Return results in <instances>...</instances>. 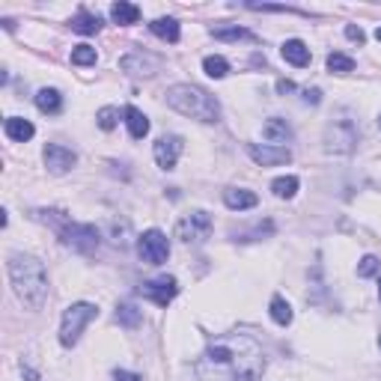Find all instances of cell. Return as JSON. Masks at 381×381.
I'll list each match as a JSON object with an SVG mask.
<instances>
[{
    "label": "cell",
    "instance_id": "obj_1",
    "mask_svg": "<svg viewBox=\"0 0 381 381\" xmlns=\"http://www.w3.org/2000/svg\"><path fill=\"white\" fill-rule=\"evenodd\" d=\"M194 370L200 381H259L265 351L250 334H221L209 340Z\"/></svg>",
    "mask_w": 381,
    "mask_h": 381
},
{
    "label": "cell",
    "instance_id": "obj_2",
    "mask_svg": "<svg viewBox=\"0 0 381 381\" xmlns=\"http://www.w3.org/2000/svg\"><path fill=\"white\" fill-rule=\"evenodd\" d=\"M9 280H12V289H15L18 301L27 310H39L45 304V298H48V274H45V265L36 257H27V253H12L9 257Z\"/></svg>",
    "mask_w": 381,
    "mask_h": 381
},
{
    "label": "cell",
    "instance_id": "obj_3",
    "mask_svg": "<svg viewBox=\"0 0 381 381\" xmlns=\"http://www.w3.org/2000/svg\"><path fill=\"white\" fill-rule=\"evenodd\" d=\"M167 105L179 110L182 117H190L197 122H218L221 120V105L218 98L200 90L194 84H176L167 90Z\"/></svg>",
    "mask_w": 381,
    "mask_h": 381
},
{
    "label": "cell",
    "instance_id": "obj_4",
    "mask_svg": "<svg viewBox=\"0 0 381 381\" xmlns=\"http://www.w3.org/2000/svg\"><path fill=\"white\" fill-rule=\"evenodd\" d=\"M361 141V125L354 120L351 110H337L331 122L325 125V152H331V155H349L354 152Z\"/></svg>",
    "mask_w": 381,
    "mask_h": 381
},
{
    "label": "cell",
    "instance_id": "obj_5",
    "mask_svg": "<svg viewBox=\"0 0 381 381\" xmlns=\"http://www.w3.org/2000/svg\"><path fill=\"white\" fill-rule=\"evenodd\" d=\"M96 316H98V307H96V304H90V301H78V304H72V307H66L63 322H60V342H63V346L72 349L75 342L81 340L84 328L90 325Z\"/></svg>",
    "mask_w": 381,
    "mask_h": 381
},
{
    "label": "cell",
    "instance_id": "obj_6",
    "mask_svg": "<svg viewBox=\"0 0 381 381\" xmlns=\"http://www.w3.org/2000/svg\"><path fill=\"white\" fill-rule=\"evenodd\" d=\"M60 238L66 247L84 253V257H90V253H96V247H98V230L90 224H63Z\"/></svg>",
    "mask_w": 381,
    "mask_h": 381
},
{
    "label": "cell",
    "instance_id": "obj_7",
    "mask_svg": "<svg viewBox=\"0 0 381 381\" xmlns=\"http://www.w3.org/2000/svg\"><path fill=\"white\" fill-rule=\"evenodd\" d=\"M212 235V218H209V212H190L185 214V218L176 224V238L185 241V245H197V241H206Z\"/></svg>",
    "mask_w": 381,
    "mask_h": 381
},
{
    "label": "cell",
    "instance_id": "obj_8",
    "mask_svg": "<svg viewBox=\"0 0 381 381\" xmlns=\"http://www.w3.org/2000/svg\"><path fill=\"white\" fill-rule=\"evenodd\" d=\"M137 253H141V259L149 262V265H161L167 262L170 257V241L161 230H146L141 238H137Z\"/></svg>",
    "mask_w": 381,
    "mask_h": 381
},
{
    "label": "cell",
    "instance_id": "obj_9",
    "mask_svg": "<svg viewBox=\"0 0 381 381\" xmlns=\"http://www.w3.org/2000/svg\"><path fill=\"white\" fill-rule=\"evenodd\" d=\"M141 295L149 298L152 304H158V307H167V304L179 295V283H176V277H155V280H146L141 286Z\"/></svg>",
    "mask_w": 381,
    "mask_h": 381
},
{
    "label": "cell",
    "instance_id": "obj_10",
    "mask_svg": "<svg viewBox=\"0 0 381 381\" xmlns=\"http://www.w3.org/2000/svg\"><path fill=\"white\" fill-rule=\"evenodd\" d=\"M158 66H161L158 57L141 54V51H134V54H129V57L120 60V69H122L125 75H131V78H149V75L158 72Z\"/></svg>",
    "mask_w": 381,
    "mask_h": 381
},
{
    "label": "cell",
    "instance_id": "obj_11",
    "mask_svg": "<svg viewBox=\"0 0 381 381\" xmlns=\"http://www.w3.org/2000/svg\"><path fill=\"white\" fill-rule=\"evenodd\" d=\"M42 158H45V167H48L51 173H57V176L69 173L75 164H78V155H75L72 149L60 146V143H48L45 152H42Z\"/></svg>",
    "mask_w": 381,
    "mask_h": 381
},
{
    "label": "cell",
    "instance_id": "obj_12",
    "mask_svg": "<svg viewBox=\"0 0 381 381\" xmlns=\"http://www.w3.org/2000/svg\"><path fill=\"white\" fill-rule=\"evenodd\" d=\"M247 155L259 164V167H277V164L292 161V152L286 146H259V143H247Z\"/></svg>",
    "mask_w": 381,
    "mask_h": 381
},
{
    "label": "cell",
    "instance_id": "obj_13",
    "mask_svg": "<svg viewBox=\"0 0 381 381\" xmlns=\"http://www.w3.org/2000/svg\"><path fill=\"white\" fill-rule=\"evenodd\" d=\"M152 152H155V161H158L161 170H173L176 161H179V155H182V137H176V134L158 137V143Z\"/></svg>",
    "mask_w": 381,
    "mask_h": 381
},
{
    "label": "cell",
    "instance_id": "obj_14",
    "mask_svg": "<svg viewBox=\"0 0 381 381\" xmlns=\"http://www.w3.org/2000/svg\"><path fill=\"white\" fill-rule=\"evenodd\" d=\"M224 202H226V209H233V212H245V209L257 206L259 197L253 194V190H247V188H226L224 190Z\"/></svg>",
    "mask_w": 381,
    "mask_h": 381
},
{
    "label": "cell",
    "instance_id": "obj_15",
    "mask_svg": "<svg viewBox=\"0 0 381 381\" xmlns=\"http://www.w3.org/2000/svg\"><path fill=\"white\" fill-rule=\"evenodd\" d=\"M4 131H6L9 141H15V143H27L30 137L36 134L33 122H30V120H21V117H9V120L4 122Z\"/></svg>",
    "mask_w": 381,
    "mask_h": 381
},
{
    "label": "cell",
    "instance_id": "obj_16",
    "mask_svg": "<svg viewBox=\"0 0 381 381\" xmlns=\"http://www.w3.org/2000/svg\"><path fill=\"white\" fill-rule=\"evenodd\" d=\"M280 54H283L286 63H292V66H298V69L310 66V48L304 45L301 39H289V42H283Z\"/></svg>",
    "mask_w": 381,
    "mask_h": 381
},
{
    "label": "cell",
    "instance_id": "obj_17",
    "mask_svg": "<svg viewBox=\"0 0 381 381\" xmlns=\"http://www.w3.org/2000/svg\"><path fill=\"white\" fill-rule=\"evenodd\" d=\"M212 36L221 42H257L247 27H238V24H224V27H212Z\"/></svg>",
    "mask_w": 381,
    "mask_h": 381
},
{
    "label": "cell",
    "instance_id": "obj_18",
    "mask_svg": "<svg viewBox=\"0 0 381 381\" xmlns=\"http://www.w3.org/2000/svg\"><path fill=\"white\" fill-rule=\"evenodd\" d=\"M125 125H129V134L134 137V141H143V137L149 134V120H146V113H141L134 105L125 108Z\"/></svg>",
    "mask_w": 381,
    "mask_h": 381
},
{
    "label": "cell",
    "instance_id": "obj_19",
    "mask_svg": "<svg viewBox=\"0 0 381 381\" xmlns=\"http://www.w3.org/2000/svg\"><path fill=\"white\" fill-rule=\"evenodd\" d=\"M262 134L269 137L271 143H286V141H292V125L286 120H280V117H274V120H269L262 125Z\"/></svg>",
    "mask_w": 381,
    "mask_h": 381
},
{
    "label": "cell",
    "instance_id": "obj_20",
    "mask_svg": "<svg viewBox=\"0 0 381 381\" xmlns=\"http://www.w3.org/2000/svg\"><path fill=\"white\" fill-rule=\"evenodd\" d=\"M72 30H75V33H81V36H93V33L101 30V18L96 15V12L81 9L78 15L72 18Z\"/></svg>",
    "mask_w": 381,
    "mask_h": 381
},
{
    "label": "cell",
    "instance_id": "obj_21",
    "mask_svg": "<svg viewBox=\"0 0 381 381\" xmlns=\"http://www.w3.org/2000/svg\"><path fill=\"white\" fill-rule=\"evenodd\" d=\"M110 18L117 21V24H122V27H129V24H137V21H141V6L120 0V4H113V6H110Z\"/></svg>",
    "mask_w": 381,
    "mask_h": 381
},
{
    "label": "cell",
    "instance_id": "obj_22",
    "mask_svg": "<svg viewBox=\"0 0 381 381\" xmlns=\"http://www.w3.org/2000/svg\"><path fill=\"white\" fill-rule=\"evenodd\" d=\"M149 30L164 42H179V21L176 18H155L149 24Z\"/></svg>",
    "mask_w": 381,
    "mask_h": 381
},
{
    "label": "cell",
    "instance_id": "obj_23",
    "mask_svg": "<svg viewBox=\"0 0 381 381\" xmlns=\"http://www.w3.org/2000/svg\"><path fill=\"white\" fill-rule=\"evenodd\" d=\"M36 108L42 113H60L63 108V96L54 90V86H45V90L36 93Z\"/></svg>",
    "mask_w": 381,
    "mask_h": 381
},
{
    "label": "cell",
    "instance_id": "obj_24",
    "mask_svg": "<svg viewBox=\"0 0 381 381\" xmlns=\"http://www.w3.org/2000/svg\"><path fill=\"white\" fill-rule=\"evenodd\" d=\"M298 176H280V179H274L271 182V190H274V197H280V200H292L298 194Z\"/></svg>",
    "mask_w": 381,
    "mask_h": 381
},
{
    "label": "cell",
    "instance_id": "obj_25",
    "mask_svg": "<svg viewBox=\"0 0 381 381\" xmlns=\"http://www.w3.org/2000/svg\"><path fill=\"white\" fill-rule=\"evenodd\" d=\"M271 319L277 322V325H292V307H289V301L286 298H280V295H274L271 298Z\"/></svg>",
    "mask_w": 381,
    "mask_h": 381
},
{
    "label": "cell",
    "instance_id": "obj_26",
    "mask_svg": "<svg viewBox=\"0 0 381 381\" xmlns=\"http://www.w3.org/2000/svg\"><path fill=\"white\" fill-rule=\"evenodd\" d=\"M202 69H206V75L209 78H214V81H221V78H226V72H230V63H226L224 57H206L202 60Z\"/></svg>",
    "mask_w": 381,
    "mask_h": 381
},
{
    "label": "cell",
    "instance_id": "obj_27",
    "mask_svg": "<svg viewBox=\"0 0 381 381\" xmlns=\"http://www.w3.org/2000/svg\"><path fill=\"white\" fill-rule=\"evenodd\" d=\"M141 319H143V316H141V310H137L134 304H120V307H117V322L120 325L137 328V325H141Z\"/></svg>",
    "mask_w": 381,
    "mask_h": 381
},
{
    "label": "cell",
    "instance_id": "obj_28",
    "mask_svg": "<svg viewBox=\"0 0 381 381\" xmlns=\"http://www.w3.org/2000/svg\"><path fill=\"white\" fill-rule=\"evenodd\" d=\"M96 122H98L101 131H113V129H117V122H120V110L117 108H101L96 113Z\"/></svg>",
    "mask_w": 381,
    "mask_h": 381
},
{
    "label": "cell",
    "instance_id": "obj_29",
    "mask_svg": "<svg viewBox=\"0 0 381 381\" xmlns=\"http://www.w3.org/2000/svg\"><path fill=\"white\" fill-rule=\"evenodd\" d=\"M328 72H334V75H349V72H354V60L346 57V54H331V57H328Z\"/></svg>",
    "mask_w": 381,
    "mask_h": 381
},
{
    "label": "cell",
    "instance_id": "obj_30",
    "mask_svg": "<svg viewBox=\"0 0 381 381\" xmlns=\"http://www.w3.org/2000/svg\"><path fill=\"white\" fill-rule=\"evenodd\" d=\"M72 63L75 66H96V48L93 45H78L72 51Z\"/></svg>",
    "mask_w": 381,
    "mask_h": 381
},
{
    "label": "cell",
    "instance_id": "obj_31",
    "mask_svg": "<svg viewBox=\"0 0 381 381\" xmlns=\"http://www.w3.org/2000/svg\"><path fill=\"white\" fill-rule=\"evenodd\" d=\"M381 271V259L378 257H363L358 265V277H375Z\"/></svg>",
    "mask_w": 381,
    "mask_h": 381
},
{
    "label": "cell",
    "instance_id": "obj_32",
    "mask_svg": "<svg viewBox=\"0 0 381 381\" xmlns=\"http://www.w3.org/2000/svg\"><path fill=\"white\" fill-rule=\"evenodd\" d=\"M346 36H349L351 42H358V45H363V39H366L363 30H361V27H354V24H349V27H346Z\"/></svg>",
    "mask_w": 381,
    "mask_h": 381
},
{
    "label": "cell",
    "instance_id": "obj_33",
    "mask_svg": "<svg viewBox=\"0 0 381 381\" xmlns=\"http://www.w3.org/2000/svg\"><path fill=\"white\" fill-rule=\"evenodd\" d=\"M304 101H307V105H319L322 90H316V86H313V90H304Z\"/></svg>",
    "mask_w": 381,
    "mask_h": 381
},
{
    "label": "cell",
    "instance_id": "obj_34",
    "mask_svg": "<svg viewBox=\"0 0 381 381\" xmlns=\"http://www.w3.org/2000/svg\"><path fill=\"white\" fill-rule=\"evenodd\" d=\"M113 378H117V381H143L137 373H125V370H117V373H113Z\"/></svg>",
    "mask_w": 381,
    "mask_h": 381
},
{
    "label": "cell",
    "instance_id": "obj_35",
    "mask_svg": "<svg viewBox=\"0 0 381 381\" xmlns=\"http://www.w3.org/2000/svg\"><path fill=\"white\" fill-rule=\"evenodd\" d=\"M277 93H280V96H286V93H295V84L286 81V78H280V81H277Z\"/></svg>",
    "mask_w": 381,
    "mask_h": 381
},
{
    "label": "cell",
    "instance_id": "obj_36",
    "mask_svg": "<svg viewBox=\"0 0 381 381\" xmlns=\"http://www.w3.org/2000/svg\"><path fill=\"white\" fill-rule=\"evenodd\" d=\"M24 378H27V381H39V375H36L33 370H24Z\"/></svg>",
    "mask_w": 381,
    "mask_h": 381
},
{
    "label": "cell",
    "instance_id": "obj_37",
    "mask_svg": "<svg viewBox=\"0 0 381 381\" xmlns=\"http://www.w3.org/2000/svg\"><path fill=\"white\" fill-rule=\"evenodd\" d=\"M375 39L381 42V24H378V30H375Z\"/></svg>",
    "mask_w": 381,
    "mask_h": 381
},
{
    "label": "cell",
    "instance_id": "obj_38",
    "mask_svg": "<svg viewBox=\"0 0 381 381\" xmlns=\"http://www.w3.org/2000/svg\"><path fill=\"white\" fill-rule=\"evenodd\" d=\"M378 298H381V286H378Z\"/></svg>",
    "mask_w": 381,
    "mask_h": 381
},
{
    "label": "cell",
    "instance_id": "obj_39",
    "mask_svg": "<svg viewBox=\"0 0 381 381\" xmlns=\"http://www.w3.org/2000/svg\"><path fill=\"white\" fill-rule=\"evenodd\" d=\"M378 346H381V337H378Z\"/></svg>",
    "mask_w": 381,
    "mask_h": 381
},
{
    "label": "cell",
    "instance_id": "obj_40",
    "mask_svg": "<svg viewBox=\"0 0 381 381\" xmlns=\"http://www.w3.org/2000/svg\"><path fill=\"white\" fill-rule=\"evenodd\" d=\"M378 122H381V120H378Z\"/></svg>",
    "mask_w": 381,
    "mask_h": 381
}]
</instances>
